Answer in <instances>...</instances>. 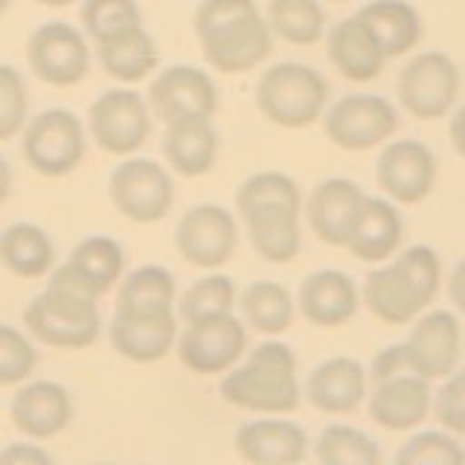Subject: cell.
<instances>
[{"label":"cell","mask_w":465,"mask_h":465,"mask_svg":"<svg viewBox=\"0 0 465 465\" xmlns=\"http://www.w3.org/2000/svg\"><path fill=\"white\" fill-rule=\"evenodd\" d=\"M99 297L96 285L73 262H62L50 271L41 294L24 309V326L44 346L87 349L96 343L102 329Z\"/></svg>","instance_id":"6da1fadb"},{"label":"cell","mask_w":465,"mask_h":465,"mask_svg":"<svg viewBox=\"0 0 465 465\" xmlns=\"http://www.w3.org/2000/svg\"><path fill=\"white\" fill-rule=\"evenodd\" d=\"M236 210L253 251L273 262L288 265L302 247V193L294 178L282 172H256L236 193Z\"/></svg>","instance_id":"7a4b0ae2"},{"label":"cell","mask_w":465,"mask_h":465,"mask_svg":"<svg viewBox=\"0 0 465 465\" xmlns=\"http://www.w3.org/2000/svg\"><path fill=\"white\" fill-rule=\"evenodd\" d=\"M193 24L203 58L218 73L236 76L271 55L273 33L256 0H203Z\"/></svg>","instance_id":"3957f363"},{"label":"cell","mask_w":465,"mask_h":465,"mask_svg":"<svg viewBox=\"0 0 465 465\" xmlns=\"http://www.w3.org/2000/svg\"><path fill=\"white\" fill-rule=\"evenodd\" d=\"M442 285L440 253L428 244H413L372 271L361 288V302L390 326H404L428 309Z\"/></svg>","instance_id":"277c9868"},{"label":"cell","mask_w":465,"mask_h":465,"mask_svg":"<svg viewBox=\"0 0 465 465\" xmlns=\"http://www.w3.org/2000/svg\"><path fill=\"white\" fill-rule=\"evenodd\" d=\"M218 392L227 404L251 413H294L302 396L297 378V355L280 341L259 343L244 361L222 375Z\"/></svg>","instance_id":"5b68a950"},{"label":"cell","mask_w":465,"mask_h":465,"mask_svg":"<svg viewBox=\"0 0 465 465\" xmlns=\"http://www.w3.org/2000/svg\"><path fill=\"white\" fill-rule=\"evenodd\" d=\"M329 84L309 64H273L256 82V108L265 120L282 128H305L326 111Z\"/></svg>","instance_id":"8992f818"},{"label":"cell","mask_w":465,"mask_h":465,"mask_svg":"<svg viewBox=\"0 0 465 465\" xmlns=\"http://www.w3.org/2000/svg\"><path fill=\"white\" fill-rule=\"evenodd\" d=\"M21 149L26 163L44 178H64L87 152L84 123L67 108H47L24 125Z\"/></svg>","instance_id":"52a82bcc"},{"label":"cell","mask_w":465,"mask_h":465,"mask_svg":"<svg viewBox=\"0 0 465 465\" xmlns=\"http://www.w3.org/2000/svg\"><path fill=\"white\" fill-rule=\"evenodd\" d=\"M152 131V108L143 94L131 87H111L102 96L91 102L87 111V134L102 152L128 157L143 143L149 140Z\"/></svg>","instance_id":"ba28073f"},{"label":"cell","mask_w":465,"mask_h":465,"mask_svg":"<svg viewBox=\"0 0 465 465\" xmlns=\"http://www.w3.org/2000/svg\"><path fill=\"white\" fill-rule=\"evenodd\" d=\"M178 358L195 375H224L247 352V326L232 312L189 320L178 334Z\"/></svg>","instance_id":"9c48e42d"},{"label":"cell","mask_w":465,"mask_h":465,"mask_svg":"<svg viewBox=\"0 0 465 465\" xmlns=\"http://www.w3.org/2000/svg\"><path fill=\"white\" fill-rule=\"evenodd\" d=\"M108 195L116 213L128 222L154 224L163 222L174 203V183L163 163L149 157H128L111 172Z\"/></svg>","instance_id":"30bf717a"},{"label":"cell","mask_w":465,"mask_h":465,"mask_svg":"<svg viewBox=\"0 0 465 465\" xmlns=\"http://www.w3.org/2000/svg\"><path fill=\"white\" fill-rule=\"evenodd\" d=\"M460 96V67L448 53L425 50L399 73V102L416 120H440Z\"/></svg>","instance_id":"8fae6325"},{"label":"cell","mask_w":465,"mask_h":465,"mask_svg":"<svg viewBox=\"0 0 465 465\" xmlns=\"http://www.w3.org/2000/svg\"><path fill=\"white\" fill-rule=\"evenodd\" d=\"M326 137L346 152H370L384 145L399 131V114L392 102L372 94H349L338 99L323 116Z\"/></svg>","instance_id":"7c38bea8"},{"label":"cell","mask_w":465,"mask_h":465,"mask_svg":"<svg viewBox=\"0 0 465 465\" xmlns=\"http://www.w3.org/2000/svg\"><path fill=\"white\" fill-rule=\"evenodd\" d=\"M26 62L41 82L73 87L91 70V47L82 29L64 21H50L33 29L26 41Z\"/></svg>","instance_id":"4fadbf2b"},{"label":"cell","mask_w":465,"mask_h":465,"mask_svg":"<svg viewBox=\"0 0 465 465\" xmlns=\"http://www.w3.org/2000/svg\"><path fill=\"white\" fill-rule=\"evenodd\" d=\"M174 244L178 253L201 271H215L227 265L236 253L239 227L232 215L222 203H198L186 210L174 230Z\"/></svg>","instance_id":"5bb4252c"},{"label":"cell","mask_w":465,"mask_h":465,"mask_svg":"<svg viewBox=\"0 0 465 465\" xmlns=\"http://www.w3.org/2000/svg\"><path fill=\"white\" fill-rule=\"evenodd\" d=\"M401 346L407 370L436 381L457 370L462 352V326L454 312L436 309L413 320V329Z\"/></svg>","instance_id":"9a60e30c"},{"label":"cell","mask_w":465,"mask_h":465,"mask_svg":"<svg viewBox=\"0 0 465 465\" xmlns=\"http://www.w3.org/2000/svg\"><path fill=\"white\" fill-rule=\"evenodd\" d=\"M375 181L396 203H419L436 183V157L421 140H387L375 163Z\"/></svg>","instance_id":"2e32d148"},{"label":"cell","mask_w":465,"mask_h":465,"mask_svg":"<svg viewBox=\"0 0 465 465\" xmlns=\"http://www.w3.org/2000/svg\"><path fill=\"white\" fill-rule=\"evenodd\" d=\"M149 108L163 123L183 120V116H215L218 87L207 70L172 64L152 79Z\"/></svg>","instance_id":"e0dca14e"},{"label":"cell","mask_w":465,"mask_h":465,"mask_svg":"<svg viewBox=\"0 0 465 465\" xmlns=\"http://www.w3.org/2000/svg\"><path fill=\"white\" fill-rule=\"evenodd\" d=\"M111 346L134 363H157L169 355L178 341V314L174 312H128L114 309Z\"/></svg>","instance_id":"ac0fdd59"},{"label":"cell","mask_w":465,"mask_h":465,"mask_svg":"<svg viewBox=\"0 0 465 465\" xmlns=\"http://www.w3.org/2000/svg\"><path fill=\"white\" fill-rule=\"evenodd\" d=\"M9 419L26 440H53L70 425L73 399L58 381H24L9 401Z\"/></svg>","instance_id":"d6986e66"},{"label":"cell","mask_w":465,"mask_h":465,"mask_svg":"<svg viewBox=\"0 0 465 465\" xmlns=\"http://www.w3.org/2000/svg\"><path fill=\"white\" fill-rule=\"evenodd\" d=\"M430 381L416 372H399L384 381H375L370 396V419L384 430H413L430 413Z\"/></svg>","instance_id":"ffe728a7"},{"label":"cell","mask_w":465,"mask_h":465,"mask_svg":"<svg viewBox=\"0 0 465 465\" xmlns=\"http://www.w3.org/2000/svg\"><path fill=\"white\" fill-rule=\"evenodd\" d=\"M363 189L349 181V178H326L320 181L309 201H305V218H309V227L314 236L331 244V247H343L349 230H352V222L361 210L363 201Z\"/></svg>","instance_id":"44dd1931"},{"label":"cell","mask_w":465,"mask_h":465,"mask_svg":"<svg viewBox=\"0 0 465 465\" xmlns=\"http://www.w3.org/2000/svg\"><path fill=\"white\" fill-rule=\"evenodd\" d=\"M404 222L396 203L387 198L363 195L361 210L346 236V251L361 262H387L399 253Z\"/></svg>","instance_id":"7402d4cb"},{"label":"cell","mask_w":465,"mask_h":465,"mask_svg":"<svg viewBox=\"0 0 465 465\" xmlns=\"http://www.w3.org/2000/svg\"><path fill=\"white\" fill-rule=\"evenodd\" d=\"M236 454L256 465H294L305 460L309 436L288 419H253L236 430Z\"/></svg>","instance_id":"603a6c76"},{"label":"cell","mask_w":465,"mask_h":465,"mask_svg":"<svg viewBox=\"0 0 465 465\" xmlns=\"http://www.w3.org/2000/svg\"><path fill=\"white\" fill-rule=\"evenodd\" d=\"M297 305L309 323L334 329L355 317L361 305V291L349 280V273L326 268L305 276L297 291Z\"/></svg>","instance_id":"cb8c5ba5"},{"label":"cell","mask_w":465,"mask_h":465,"mask_svg":"<svg viewBox=\"0 0 465 465\" xmlns=\"http://www.w3.org/2000/svg\"><path fill=\"white\" fill-rule=\"evenodd\" d=\"M305 399L320 413L343 416L358 411V404L367 399V370L355 358H329L305 378Z\"/></svg>","instance_id":"d4e9b609"},{"label":"cell","mask_w":465,"mask_h":465,"mask_svg":"<svg viewBox=\"0 0 465 465\" xmlns=\"http://www.w3.org/2000/svg\"><path fill=\"white\" fill-rule=\"evenodd\" d=\"M163 154L169 166L183 178H201L215 166L218 134L213 116H183L166 123Z\"/></svg>","instance_id":"484cf974"},{"label":"cell","mask_w":465,"mask_h":465,"mask_svg":"<svg viewBox=\"0 0 465 465\" xmlns=\"http://www.w3.org/2000/svg\"><path fill=\"white\" fill-rule=\"evenodd\" d=\"M326 50L331 64L341 70V76L349 82H372L381 76V70L387 64V58L381 47L370 35V29L361 24L358 15L343 18L341 24H334L326 35Z\"/></svg>","instance_id":"4316f807"},{"label":"cell","mask_w":465,"mask_h":465,"mask_svg":"<svg viewBox=\"0 0 465 465\" xmlns=\"http://www.w3.org/2000/svg\"><path fill=\"white\" fill-rule=\"evenodd\" d=\"M355 15L370 29V35L381 47L387 62L419 47L421 35H425L421 15L407 0H372V4L361 6Z\"/></svg>","instance_id":"83f0119b"},{"label":"cell","mask_w":465,"mask_h":465,"mask_svg":"<svg viewBox=\"0 0 465 465\" xmlns=\"http://www.w3.org/2000/svg\"><path fill=\"white\" fill-rule=\"evenodd\" d=\"M0 265L21 280H41L55 265L50 232L33 222H15L0 230Z\"/></svg>","instance_id":"f1b7e54d"},{"label":"cell","mask_w":465,"mask_h":465,"mask_svg":"<svg viewBox=\"0 0 465 465\" xmlns=\"http://www.w3.org/2000/svg\"><path fill=\"white\" fill-rule=\"evenodd\" d=\"M96 58H99V67L105 70L111 79L123 84H134V82H143L152 70H157L160 53L154 47V38L145 33V26L140 24L108 41H99Z\"/></svg>","instance_id":"f546056e"},{"label":"cell","mask_w":465,"mask_h":465,"mask_svg":"<svg viewBox=\"0 0 465 465\" xmlns=\"http://www.w3.org/2000/svg\"><path fill=\"white\" fill-rule=\"evenodd\" d=\"M239 309L244 326L256 329L259 334H282L294 320V297L291 291L273 280L251 282L239 297Z\"/></svg>","instance_id":"4dcf8cb0"},{"label":"cell","mask_w":465,"mask_h":465,"mask_svg":"<svg viewBox=\"0 0 465 465\" xmlns=\"http://www.w3.org/2000/svg\"><path fill=\"white\" fill-rule=\"evenodd\" d=\"M174 276L163 265H140L120 280L116 309L128 312H174Z\"/></svg>","instance_id":"1f68e13d"},{"label":"cell","mask_w":465,"mask_h":465,"mask_svg":"<svg viewBox=\"0 0 465 465\" xmlns=\"http://www.w3.org/2000/svg\"><path fill=\"white\" fill-rule=\"evenodd\" d=\"M268 26L288 44L312 47L326 35V12L320 0H271Z\"/></svg>","instance_id":"d6a6232c"},{"label":"cell","mask_w":465,"mask_h":465,"mask_svg":"<svg viewBox=\"0 0 465 465\" xmlns=\"http://www.w3.org/2000/svg\"><path fill=\"white\" fill-rule=\"evenodd\" d=\"M67 262H73V265L96 285L102 297H105L114 285H120L123 273H125V251H123V244L111 236L82 239L76 247H73Z\"/></svg>","instance_id":"836d02e7"},{"label":"cell","mask_w":465,"mask_h":465,"mask_svg":"<svg viewBox=\"0 0 465 465\" xmlns=\"http://www.w3.org/2000/svg\"><path fill=\"white\" fill-rule=\"evenodd\" d=\"M314 457L323 465H375L381 460V450L352 425H329L314 445Z\"/></svg>","instance_id":"e575fe53"},{"label":"cell","mask_w":465,"mask_h":465,"mask_svg":"<svg viewBox=\"0 0 465 465\" xmlns=\"http://www.w3.org/2000/svg\"><path fill=\"white\" fill-rule=\"evenodd\" d=\"M236 309V285L224 273H210L193 282L178 302V312L186 320H201V317H215L227 314Z\"/></svg>","instance_id":"d590c367"},{"label":"cell","mask_w":465,"mask_h":465,"mask_svg":"<svg viewBox=\"0 0 465 465\" xmlns=\"http://www.w3.org/2000/svg\"><path fill=\"white\" fill-rule=\"evenodd\" d=\"M79 15L84 33L94 44L108 41L125 33V29H134L143 24L137 0H84Z\"/></svg>","instance_id":"8d00e7d4"},{"label":"cell","mask_w":465,"mask_h":465,"mask_svg":"<svg viewBox=\"0 0 465 465\" xmlns=\"http://www.w3.org/2000/svg\"><path fill=\"white\" fill-rule=\"evenodd\" d=\"M401 465H462L465 448L448 430H421L411 436L396 454Z\"/></svg>","instance_id":"74e56055"},{"label":"cell","mask_w":465,"mask_h":465,"mask_svg":"<svg viewBox=\"0 0 465 465\" xmlns=\"http://www.w3.org/2000/svg\"><path fill=\"white\" fill-rule=\"evenodd\" d=\"M38 367V349L21 329L0 323V387L29 381Z\"/></svg>","instance_id":"f35d334b"},{"label":"cell","mask_w":465,"mask_h":465,"mask_svg":"<svg viewBox=\"0 0 465 465\" xmlns=\"http://www.w3.org/2000/svg\"><path fill=\"white\" fill-rule=\"evenodd\" d=\"M29 120V94L21 70L0 64V140H15Z\"/></svg>","instance_id":"ab89813d"},{"label":"cell","mask_w":465,"mask_h":465,"mask_svg":"<svg viewBox=\"0 0 465 465\" xmlns=\"http://www.w3.org/2000/svg\"><path fill=\"white\" fill-rule=\"evenodd\" d=\"M430 407L448 433L465 436V370H454L445 375V384L436 392Z\"/></svg>","instance_id":"60d3db41"},{"label":"cell","mask_w":465,"mask_h":465,"mask_svg":"<svg viewBox=\"0 0 465 465\" xmlns=\"http://www.w3.org/2000/svg\"><path fill=\"white\" fill-rule=\"evenodd\" d=\"M53 454L33 442H12L0 450V465H50Z\"/></svg>","instance_id":"b9f144b4"},{"label":"cell","mask_w":465,"mask_h":465,"mask_svg":"<svg viewBox=\"0 0 465 465\" xmlns=\"http://www.w3.org/2000/svg\"><path fill=\"white\" fill-rule=\"evenodd\" d=\"M399 372H411L407 370V358H404V346L401 343H392V346H384L381 352L372 358V384L375 381H384V378H392Z\"/></svg>","instance_id":"7bdbcfd3"},{"label":"cell","mask_w":465,"mask_h":465,"mask_svg":"<svg viewBox=\"0 0 465 465\" xmlns=\"http://www.w3.org/2000/svg\"><path fill=\"white\" fill-rule=\"evenodd\" d=\"M448 300L454 302L460 314H465V259H460L448 276Z\"/></svg>","instance_id":"ee69618b"},{"label":"cell","mask_w":465,"mask_h":465,"mask_svg":"<svg viewBox=\"0 0 465 465\" xmlns=\"http://www.w3.org/2000/svg\"><path fill=\"white\" fill-rule=\"evenodd\" d=\"M450 143H454L457 154L465 157V105L450 116Z\"/></svg>","instance_id":"f6af8a7d"},{"label":"cell","mask_w":465,"mask_h":465,"mask_svg":"<svg viewBox=\"0 0 465 465\" xmlns=\"http://www.w3.org/2000/svg\"><path fill=\"white\" fill-rule=\"evenodd\" d=\"M12 195V166H9V160L0 154V207L9 201Z\"/></svg>","instance_id":"bcb514c9"},{"label":"cell","mask_w":465,"mask_h":465,"mask_svg":"<svg viewBox=\"0 0 465 465\" xmlns=\"http://www.w3.org/2000/svg\"><path fill=\"white\" fill-rule=\"evenodd\" d=\"M35 4L50 6V9H64V6H70V4H76V0H35Z\"/></svg>","instance_id":"7dc6e473"},{"label":"cell","mask_w":465,"mask_h":465,"mask_svg":"<svg viewBox=\"0 0 465 465\" xmlns=\"http://www.w3.org/2000/svg\"><path fill=\"white\" fill-rule=\"evenodd\" d=\"M9 6H12V0H0V15H4V12H6Z\"/></svg>","instance_id":"c3c4849f"},{"label":"cell","mask_w":465,"mask_h":465,"mask_svg":"<svg viewBox=\"0 0 465 465\" xmlns=\"http://www.w3.org/2000/svg\"><path fill=\"white\" fill-rule=\"evenodd\" d=\"M331 4H346V0H331Z\"/></svg>","instance_id":"681fc988"}]
</instances>
